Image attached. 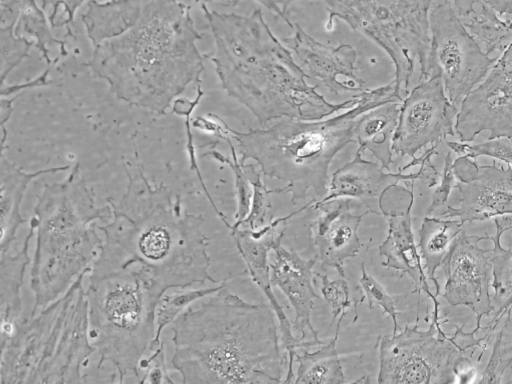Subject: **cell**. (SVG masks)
Returning a JSON list of instances; mask_svg holds the SVG:
<instances>
[{
	"mask_svg": "<svg viewBox=\"0 0 512 384\" xmlns=\"http://www.w3.org/2000/svg\"><path fill=\"white\" fill-rule=\"evenodd\" d=\"M127 185L119 202L107 198L112 217L98 230L104 234L92 266L104 269L131 267L151 278L165 292L187 288L210 276L208 238L201 214L189 213L181 197L164 183H155L141 165H125Z\"/></svg>",
	"mask_w": 512,
	"mask_h": 384,
	"instance_id": "1",
	"label": "cell"
},
{
	"mask_svg": "<svg viewBox=\"0 0 512 384\" xmlns=\"http://www.w3.org/2000/svg\"><path fill=\"white\" fill-rule=\"evenodd\" d=\"M275 316L270 303H249L224 285L172 323V365L184 384L281 383L288 355Z\"/></svg>",
	"mask_w": 512,
	"mask_h": 384,
	"instance_id": "2",
	"label": "cell"
},
{
	"mask_svg": "<svg viewBox=\"0 0 512 384\" xmlns=\"http://www.w3.org/2000/svg\"><path fill=\"white\" fill-rule=\"evenodd\" d=\"M201 9L211 29L213 62L228 96L247 107L261 124L281 118L321 120L354 107L360 93L330 103L306 82L291 50L271 31L261 8L250 15Z\"/></svg>",
	"mask_w": 512,
	"mask_h": 384,
	"instance_id": "3",
	"label": "cell"
},
{
	"mask_svg": "<svg viewBox=\"0 0 512 384\" xmlns=\"http://www.w3.org/2000/svg\"><path fill=\"white\" fill-rule=\"evenodd\" d=\"M190 6L179 0H145L136 24L93 47L85 63L121 101L159 115L190 85L201 84L207 55L197 48Z\"/></svg>",
	"mask_w": 512,
	"mask_h": 384,
	"instance_id": "4",
	"label": "cell"
},
{
	"mask_svg": "<svg viewBox=\"0 0 512 384\" xmlns=\"http://www.w3.org/2000/svg\"><path fill=\"white\" fill-rule=\"evenodd\" d=\"M395 83L367 89L359 102L329 119L281 118L268 128L236 131L228 126L237 144L241 163L257 162L261 173L286 183L291 202L309 199L311 204L326 196L328 171L335 155L349 143H356L355 125L365 112L389 102H402Z\"/></svg>",
	"mask_w": 512,
	"mask_h": 384,
	"instance_id": "5",
	"label": "cell"
},
{
	"mask_svg": "<svg viewBox=\"0 0 512 384\" xmlns=\"http://www.w3.org/2000/svg\"><path fill=\"white\" fill-rule=\"evenodd\" d=\"M111 217L109 203L96 205L95 192L81 175L79 163L62 181L44 182L31 219L37 236L30 271L35 304L30 316L90 271L103 244L96 220Z\"/></svg>",
	"mask_w": 512,
	"mask_h": 384,
	"instance_id": "6",
	"label": "cell"
},
{
	"mask_svg": "<svg viewBox=\"0 0 512 384\" xmlns=\"http://www.w3.org/2000/svg\"><path fill=\"white\" fill-rule=\"evenodd\" d=\"M83 272L38 315L20 321L1 343L0 384L85 383L96 351L89 338Z\"/></svg>",
	"mask_w": 512,
	"mask_h": 384,
	"instance_id": "7",
	"label": "cell"
},
{
	"mask_svg": "<svg viewBox=\"0 0 512 384\" xmlns=\"http://www.w3.org/2000/svg\"><path fill=\"white\" fill-rule=\"evenodd\" d=\"M165 291L134 268L92 266L86 289L89 338L97 369L114 368L120 383L139 382L140 364L156 336L155 313Z\"/></svg>",
	"mask_w": 512,
	"mask_h": 384,
	"instance_id": "8",
	"label": "cell"
},
{
	"mask_svg": "<svg viewBox=\"0 0 512 384\" xmlns=\"http://www.w3.org/2000/svg\"><path fill=\"white\" fill-rule=\"evenodd\" d=\"M328 10L326 29L334 18L367 36L391 58L396 92L404 99L416 66L421 81L430 46L429 13L433 0H322Z\"/></svg>",
	"mask_w": 512,
	"mask_h": 384,
	"instance_id": "9",
	"label": "cell"
},
{
	"mask_svg": "<svg viewBox=\"0 0 512 384\" xmlns=\"http://www.w3.org/2000/svg\"><path fill=\"white\" fill-rule=\"evenodd\" d=\"M441 318L431 317L428 330L406 324L399 333L379 338V384H447L455 383L462 367L471 363L468 351L482 348L485 351L490 334L476 338L479 327L464 332L455 325L447 335L441 328Z\"/></svg>",
	"mask_w": 512,
	"mask_h": 384,
	"instance_id": "10",
	"label": "cell"
},
{
	"mask_svg": "<svg viewBox=\"0 0 512 384\" xmlns=\"http://www.w3.org/2000/svg\"><path fill=\"white\" fill-rule=\"evenodd\" d=\"M430 46L422 80L441 78L449 101L459 110L463 99L492 67L489 57L467 31L450 0L429 13Z\"/></svg>",
	"mask_w": 512,
	"mask_h": 384,
	"instance_id": "11",
	"label": "cell"
},
{
	"mask_svg": "<svg viewBox=\"0 0 512 384\" xmlns=\"http://www.w3.org/2000/svg\"><path fill=\"white\" fill-rule=\"evenodd\" d=\"M457 113L458 108L449 101L440 77L419 81L400 104L393 154L414 159L427 145H439L447 136H454Z\"/></svg>",
	"mask_w": 512,
	"mask_h": 384,
	"instance_id": "12",
	"label": "cell"
},
{
	"mask_svg": "<svg viewBox=\"0 0 512 384\" xmlns=\"http://www.w3.org/2000/svg\"><path fill=\"white\" fill-rule=\"evenodd\" d=\"M483 131L490 132L488 139H512V43L484 81L463 99L456 115L460 142H471Z\"/></svg>",
	"mask_w": 512,
	"mask_h": 384,
	"instance_id": "13",
	"label": "cell"
},
{
	"mask_svg": "<svg viewBox=\"0 0 512 384\" xmlns=\"http://www.w3.org/2000/svg\"><path fill=\"white\" fill-rule=\"evenodd\" d=\"M485 236L461 232L454 239L442 267L446 282L443 298L452 307L466 306L476 315V326L481 318L494 311L490 290L492 287V260L486 254L490 249L479 247Z\"/></svg>",
	"mask_w": 512,
	"mask_h": 384,
	"instance_id": "14",
	"label": "cell"
},
{
	"mask_svg": "<svg viewBox=\"0 0 512 384\" xmlns=\"http://www.w3.org/2000/svg\"><path fill=\"white\" fill-rule=\"evenodd\" d=\"M310 206L311 203L308 202L298 210L286 216L273 219L264 227L256 230L243 227L231 230L236 247L246 263L252 280L267 297L278 319L281 345L288 355L287 375L284 383L292 382V366L297 349H309L310 347L324 343H320L314 339L312 341H303L293 336L292 325L272 290L273 285L269 272L268 254L271 250L281 245V241L287 229L288 220Z\"/></svg>",
	"mask_w": 512,
	"mask_h": 384,
	"instance_id": "15",
	"label": "cell"
},
{
	"mask_svg": "<svg viewBox=\"0 0 512 384\" xmlns=\"http://www.w3.org/2000/svg\"><path fill=\"white\" fill-rule=\"evenodd\" d=\"M453 170L460 205H447L440 216H458L464 224L512 215L511 166L504 168L495 161L479 165L475 159L461 155L453 161Z\"/></svg>",
	"mask_w": 512,
	"mask_h": 384,
	"instance_id": "16",
	"label": "cell"
},
{
	"mask_svg": "<svg viewBox=\"0 0 512 384\" xmlns=\"http://www.w3.org/2000/svg\"><path fill=\"white\" fill-rule=\"evenodd\" d=\"M437 144L426 149L418 157L420 169L416 173L404 174L384 172L383 167L376 162L362 158L358 148L354 158L336 170L329 182L328 192L321 200L334 198H351L361 201L367 211L382 215V198L384 193L400 181L422 180L428 187L437 184L439 173L431 162V157L437 154Z\"/></svg>",
	"mask_w": 512,
	"mask_h": 384,
	"instance_id": "17",
	"label": "cell"
},
{
	"mask_svg": "<svg viewBox=\"0 0 512 384\" xmlns=\"http://www.w3.org/2000/svg\"><path fill=\"white\" fill-rule=\"evenodd\" d=\"M295 32L283 38L306 78L325 86L331 93L339 95L345 92L366 91L365 81L355 73L356 50L349 44L336 47L325 45L307 34L302 27L294 23Z\"/></svg>",
	"mask_w": 512,
	"mask_h": 384,
	"instance_id": "18",
	"label": "cell"
},
{
	"mask_svg": "<svg viewBox=\"0 0 512 384\" xmlns=\"http://www.w3.org/2000/svg\"><path fill=\"white\" fill-rule=\"evenodd\" d=\"M351 202V198L345 197L316 201L310 207L320 210L321 215L308 225L322 267H331L344 278V263L358 255L362 246L358 228L362 218L370 213H352Z\"/></svg>",
	"mask_w": 512,
	"mask_h": 384,
	"instance_id": "19",
	"label": "cell"
},
{
	"mask_svg": "<svg viewBox=\"0 0 512 384\" xmlns=\"http://www.w3.org/2000/svg\"><path fill=\"white\" fill-rule=\"evenodd\" d=\"M269 263L273 286L287 297L295 312L293 330L304 339L311 333L314 340L324 343L311 323L314 299L320 298L312 284V268L316 259H304L295 250L279 245Z\"/></svg>",
	"mask_w": 512,
	"mask_h": 384,
	"instance_id": "20",
	"label": "cell"
},
{
	"mask_svg": "<svg viewBox=\"0 0 512 384\" xmlns=\"http://www.w3.org/2000/svg\"><path fill=\"white\" fill-rule=\"evenodd\" d=\"M414 197L411 198L404 211L382 209V215L387 218L388 232L384 242L379 246V254L385 258L383 266L407 274L413 282L412 293H417L419 310L420 293L424 291L433 303V313L439 314L440 303L432 294L427 282V275L421 263V256L414 241L412 231L411 209Z\"/></svg>",
	"mask_w": 512,
	"mask_h": 384,
	"instance_id": "21",
	"label": "cell"
},
{
	"mask_svg": "<svg viewBox=\"0 0 512 384\" xmlns=\"http://www.w3.org/2000/svg\"><path fill=\"white\" fill-rule=\"evenodd\" d=\"M0 251L8 252L16 240L18 228L26 222L21 215V204L30 182L45 174L66 171L71 166H60L26 172L4 156L0 157Z\"/></svg>",
	"mask_w": 512,
	"mask_h": 384,
	"instance_id": "22",
	"label": "cell"
},
{
	"mask_svg": "<svg viewBox=\"0 0 512 384\" xmlns=\"http://www.w3.org/2000/svg\"><path fill=\"white\" fill-rule=\"evenodd\" d=\"M35 233V225L30 222V228L21 250L15 255L8 252L1 253L0 261V313L1 336L0 343L10 338L22 312L21 288L24 273L30 262L28 255L29 243Z\"/></svg>",
	"mask_w": 512,
	"mask_h": 384,
	"instance_id": "23",
	"label": "cell"
},
{
	"mask_svg": "<svg viewBox=\"0 0 512 384\" xmlns=\"http://www.w3.org/2000/svg\"><path fill=\"white\" fill-rule=\"evenodd\" d=\"M145 0H89L81 14L92 46L117 38L138 21Z\"/></svg>",
	"mask_w": 512,
	"mask_h": 384,
	"instance_id": "24",
	"label": "cell"
},
{
	"mask_svg": "<svg viewBox=\"0 0 512 384\" xmlns=\"http://www.w3.org/2000/svg\"><path fill=\"white\" fill-rule=\"evenodd\" d=\"M401 102H389L363 113L355 125L356 143L369 150L384 169L393 163L392 140Z\"/></svg>",
	"mask_w": 512,
	"mask_h": 384,
	"instance_id": "25",
	"label": "cell"
},
{
	"mask_svg": "<svg viewBox=\"0 0 512 384\" xmlns=\"http://www.w3.org/2000/svg\"><path fill=\"white\" fill-rule=\"evenodd\" d=\"M494 222L496 225L495 235H487V239L493 242L491 260L494 317L483 329L487 330L489 334L512 307V249L503 248L501 245V237L504 232L512 229V219L502 216V219L499 220L495 217Z\"/></svg>",
	"mask_w": 512,
	"mask_h": 384,
	"instance_id": "26",
	"label": "cell"
},
{
	"mask_svg": "<svg viewBox=\"0 0 512 384\" xmlns=\"http://www.w3.org/2000/svg\"><path fill=\"white\" fill-rule=\"evenodd\" d=\"M462 226L463 223L460 220L427 215L423 219L419 230L418 248L427 278L436 287V297L440 295V285L435 276L436 270L442 265Z\"/></svg>",
	"mask_w": 512,
	"mask_h": 384,
	"instance_id": "27",
	"label": "cell"
},
{
	"mask_svg": "<svg viewBox=\"0 0 512 384\" xmlns=\"http://www.w3.org/2000/svg\"><path fill=\"white\" fill-rule=\"evenodd\" d=\"M345 315H341L334 337L321 347L309 352L307 348L295 355V362L299 364L296 372V384H343L346 383L341 361L336 350V342L340 324Z\"/></svg>",
	"mask_w": 512,
	"mask_h": 384,
	"instance_id": "28",
	"label": "cell"
},
{
	"mask_svg": "<svg viewBox=\"0 0 512 384\" xmlns=\"http://www.w3.org/2000/svg\"><path fill=\"white\" fill-rule=\"evenodd\" d=\"M477 6L478 9L461 18L463 25L488 56L503 53L512 43V21L502 19L482 0Z\"/></svg>",
	"mask_w": 512,
	"mask_h": 384,
	"instance_id": "29",
	"label": "cell"
},
{
	"mask_svg": "<svg viewBox=\"0 0 512 384\" xmlns=\"http://www.w3.org/2000/svg\"><path fill=\"white\" fill-rule=\"evenodd\" d=\"M50 27L44 9L35 0H22L21 12L14 27L15 33L22 37H30L49 67L58 62V60L51 58L50 48L58 46L60 56L68 55L66 42L56 38Z\"/></svg>",
	"mask_w": 512,
	"mask_h": 384,
	"instance_id": "30",
	"label": "cell"
},
{
	"mask_svg": "<svg viewBox=\"0 0 512 384\" xmlns=\"http://www.w3.org/2000/svg\"><path fill=\"white\" fill-rule=\"evenodd\" d=\"M225 285L222 282L215 288L176 290L170 294L166 292L160 298L155 313L156 336L152 343V349H156L160 344V337L163 329L173 323L176 318L183 313L193 302L205 296H210ZM150 351V352H151Z\"/></svg>",
	"mask_w": 512,
	"mask_h": 384,
	"instance_id": "31",
	"label": "cell"
},
{
	"mask_svg": "<svg viewBox=\"0 0 512 384\" xmlns=\"http://www.w3.org/2000/svg\"><path fill=\"white\" fill-rule=\"evenodd\" d=\"M244 167L253 188L251 207L247 217L238 224H233L231 230L238 227L256 230L270 223L273 220L270 195L272 193H285L283 187L267 189L261 180V171L257 169L256 165L244 163Z\"/></svg>",
	"mask_w": 512,
	"mask_h": 384,
	"instance_id": "32",
	"label": "cell"
},
{
	"mask_svg": "<svg viewBox=\"0 0 512 384\" xmlns=\"http://www.w3.org/2000/svg\"><path fill=\"white\" fill-rule=\"evenodd\" d=\"M230 147L232 159L224 156L217 150H215V144L211 146L204 154L203 157L215 159L218 162L228 165L234 175L235 195L237 200V211L234 215L235 223L238 224L245 219L250 211L253 188L250 183L249 177L244 167V163H241L236 156V147L232 143V139L228 135L224 139Z\"/></svg>",
	"mask_w": 512,
	"mask_h": 384,
	"instance_id": "33",
	"label": "cell"
},
{
	"mask_svg": "<svg viewBox=\"0 0 512 384\" xmlns=\"http://www.w3.org/2000/svg\"><path fill=\"white\" fill-rule=\"evenodd\" d=\"M196 87H197L196 88L197 93H196V96L194 99H189L187 97L179 96L173 101L171 109H172L173 113H175L176 115L181 116L185 119L184 125L186 128V138H187L186 151H187L188 158H189L190 169L196 172L197 177L200 181V184L202 185V188L204 189V193L206 194L214 211L217 213V215L223 221V223L229 229H231L232 225L228 222L225 215L217 208V206L215 205L212 197L210 196V194L205 186V183L203 181V178H202V175H201V172L199 169L197 157H196L194 137H193V133H192V113L195 110V108L198 106V104L200 103V101L204 95V92L201 89V84H198Z\"/></svg>",
	"mask_w": 512,
	"mask_h": 384,
	"instance_id": "34",
	"label": "cell"
},
{
	"mask_svg": "<svg viewBox=\"0 0 512 384\" xmlns=\"http://www.w3.org/2000/svg\"><path fill=\"white\" fill-rule=\"evenodd\" d=\"M512 365V317L510 309L501 330L498 332L489 361L481 375L479 383H496L502 381L506 370Z\"/></svg>",
	"mask_w": 512,
	"mask_h": 384,
	"instance_id": "35",
	"label": "cell"
},
{
	"mask_svg": "<svg viewBox=\"0 0 512 384\" xmlns=\"http://www.w3.org/2000/svg\"><path fill=\"white\" fill-rule=\"evenodd\" d=\"M15 24L0 27V75L1 85L9 74L29 55L34 42L19 36L14 30Z\"/></svg>",
	"mask_w": 512,
	"mask_h": 384,
	"instance_id": "36",
	"label": "cell"
},
{
	"mask_svg": "<svg viewBox=\"0 0 512 384\" xmlns=\"http://www.w3.org/2000/svg\"><path fill=\"white\" fill-rule=\"evenodd\" d=\"M447 146L453 152L471 159L488 156L503 161L512 167V139L508 137L488 139L486 142L473 145L465 142L448 141Z\"/></svg>",
	"mask_w": 512,
	"mask_h": 384,
	"instance_id": "37",
	"label": "cell"
},
{
	"mask_svg": "<svg viewBox=\"0 0 512 384\" xmlns=\"http://www.w3.org/2000/svg\"><path fill=\"white\" fill-rule=\"evenodd\" d=\"M360 286L367 298L368 307L370 309L381 308L383 313L390 316L393 321V333H396L399 330L397 322L399 312L385 288L366 271L364 261L361 264Z\"/></svg>",
	"mask_w": 512,
	"mask_h": 384,
	"instance_id": "38",
	"label": "cell"
},
{
	"mask_svg": "<svg viewBox=\"0 0 512 384\" xmlns=\"http://www.w3.org/2000/svg\"><path fill=\"white\" fill-rule=\"evenodd\" d=\"M321 280V292L329 304L332 313V322L346 314V309L351 305L348 282L344 277L330 280L327 275L316 273Z\"/></svg>",
	"mask_w": 512,
	"mask_h": 384,
	"instance_id": "39",
	"label": "cell"
},
{
	"mask_svg": "<svg viewBox=\"0 0 512 384\" xmlns=\"http://www.w3.org/2000/svg\"><path fill=\"white\" fill-rule=\"evenodd\" d=\"M87 0H41L43 9H50L49 22L52 28H65L68 36L74 37L73 24L77 10Z\"/></svg>",
	"mask_w": 512,
	"mask_h": 384,
	"instance_id": "40",
	"label": "cell"
},
{
	"mask_svg": "<svg viewBox=\"0 0 512 384\" xmlns=\"http://www.w3.org/2000/svg\"><path fill=\"white\" fill-rule=\"evenodd\" d=\"M139 383H175L168 372L163 342L142 360Z\"/></svg>",
	"mask_w": 512,
	"mask_h": 384,
	"instance_id": "41",
	"label": "cell"
},
{
	"mask_svg": "<svg viewBox=\"0 0 512 384\" xmlns=\"http://www.w3.org/2000/svg\"><path fill=\"white\" fill-rule=\"evenodd\" d=\"M453 159L451 152H448L444 159L443 172L440 183L433 192L432 201L426 210V215L431 216L439 211V214L446 208L450 192L456 185V177L453 170Z\"/></svg>",
	"mask_w": 512,
	"mask_h": 384,
	"instance_id": "42",
	"label": "cell"
},
{
	"mask_svg": "<svg viewBox=\"0 0 512 384\" xmlns=\"http://www.w3.org/2000/svg\"><path fill=\"white\" fill-rule=\"evenodd\" d=\"M0 27L16 24L22 7V0H0Z\"/></svg>",
	"mask_w": 512,
	"mask_h": 384,
	"instance_id": "43",
	"label": "cell"
},
{
	"mask_svg": "<svg viewBox=\"0 0 512 384\" xmlns=\"http://www.w3.org/2000/svg\"><path fill=\"white\" fill-rule=\"evenodd\" d=\"M49 72L50 67L48 66V68L41 75L32 81L17 85H1V96L8 97L11 94L20 92L24 89L49 85L51 83V81L48 79Z\"/></svg>",
	"mask_w": 512,
	"mask_h": 384,
	"instance_id": "44",
	"label": "cell"
},
{
	"mask_svg": "<svg viewBox=\"0 0 512 384\" xmlns=\"http://www.w3.org/2000/svg\"><path fill=\"white\" fill-rule=\"evenodd\" d=\"M460 18L468 16L481 0H450Z\"/></svg>",
	"mask_w": 512,
	"mask_h": 384,
	"instance_id": "45",
	"label": "cell"
},
{
	"mask_svg": "<svg viewBox=\"0 0 512 384\" xmlns=\"http://www.w3.org/2000/svg\"><path fill=\"white\" fill-rule=\"evenodd\" d=\"M499 15H512V0H482Z\"/></svg>",
	"mask_w": 512,
	"mask_h": 384,
	"instance_id": "46",
	"label": "cell"
},
{
	"mask_svg": "<svg viewBox=\"0 0 512 384\" xmlns=\"http://www.w3.org/2000/svg\"><path fill=\"white\" fill-rule=\"evenodd\" d=\"M477 377V371L475 367H462L459 369L457 375H456V381L457 383H471L474 382L475 378Z\"/></svg>",
	"mask_w": 512,
	"mask_h": 384,
	"instance_id": "47",
	"label": "cell"
},
{
	"mask_svg": "<svg viewBox=\"0 0 512 384\" xmlns=\"http://www.w3.org/2000/svg\"><path fill=\"white\" fill-rule=\"evenodd\" d=\"M510 313H511V317H512V307L510 308Z\"/></svg>",
	"mask_w": 512,
	"mask_h": 384,
	"instance_id": "48",
	"label": "cell"
},
{
	"mask_svg": "<svg viewBox=\"0 0 512 384\" xmlns=\"http://www.w3.org/2000/svg\"><path fill=\"white\" fill-rule=\"evenodd\" d=\"M512 382V381H511Z\"/></svg>",
	"mask_w": 512,
	"mask_h": 384,
	"instance_id": "49",
	"label": "cell"
}]
</instances>
